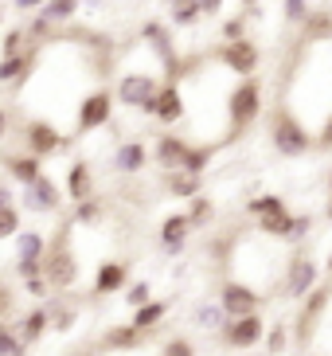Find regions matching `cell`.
<instances>
[{
	"mask_svg": "<svg viewBox=\"0 0 332 356\" xmlns=\"http://www.w3.org/2000/svg\"><path fill=\"white\" fill-rule=\"evenodd\" d=\"M184 114H188V102L180 95V83H165L160 95L153 98V106H149V118H156L160 126H176V122H184Z\"/></svg>",
	"mask_w": 332,
	"mask_h": 356,
	"instance_id": "obj_12",
	"label": "cell"
},
{
	"mask_svg": "<svg viewBox=\"0 0 332 356\" xmlns=\"http://www.w3.org/2000/svg\"><path fill=\"white\" fill-rule=\"evenodd\" d=\"M8 134V114H4V110H0V137Z\"/></svg>",
	"mask_w": 332,
	"mask_h": 356,
	"instance_id": "obj_52",
	"label": "cell"
},
{
	"mask_svg": "<svg viewBox=\"0 0 332 356\" xmlns=\"http://www.w3.org/2000/svg\"><path fill=\"white\" fill-rule=\"evenodd\" d=\"M47 290H51V286H47V278H31V282H28V293H35V298H43Z\"/></svg>",
	"mask_w": 332,
	"mask_h": 356,
	"instance_id": "obj_46",
	"label": "cell"
},
{
	"mask_svg": "<svg viewBox=\"0 0 332 356\" xmlns=\"http://www.w3.org/2000/svg\"><path fill=\"white\" fill-rule=\"evenodd\" d=\"M281 16H285L290 28H305V20L313 16V8H309V0H281Z\"/></svg>",
	"mask_w": 332,
	"mask_h": 356,
	"instance_id": "obj_36",
	"label": "cell"
},
{
	"mask_svg": "<svg viewBox=\"0 0 332 356\" xmlns=\"http://www.w3.org/2000/svg\"><path fill=\"white\" fill-rule=\"evenodd\" d=\"M262 114H266V83L258 74L254 79H239L227 95V141L250 134Z\"/></svg>",
	"mask_w": 332,
	"mask_h": 356,
	"instance_id": "obj_1",
	"label": "cell"
},
{
	"mask_svg": "<svg viewBox=\"0 0 332 356\" xmlns=\"http://www.w3.org/2000/svg\"><path fill=\"white\" fill-rule=\"evenodd\" d=\"M0 356H24V341L4 321H0Z\"/></svg>",
	"mask_w": 332,
	"mask_h": 356,
	"instance_id": "obj_38",
	"label": "cell"
},
{
	"mask_svg": "<svg viewBox=\"0 0 332 356\" xmlns=\"http://www.w3.org/2000/svg\"><path fill=\"white\" fill-rule=\"evenodd\" d=\"M160 356H196V345H192L188 337H168Z\"/></svg>",
	"mask_w": 332,
	"mask_h": 356,
	"instance_id": "obj_44",
	"label": "cell"
},
{
	"mask_svg": "<svg viewBox=\"0 0 332 356\" xmlns=\"http://www.w3.org/2000/svg\"><path fill=\"white\" fill-rule=\"evenodd\" d=\"M313 153H332V114L324 118L317 134H313Z\"/></svg>",
	"mask_w": 332,
	"mask_h": 356,
	"instance_id": "obj_42",
	"label": "cell"
},
{
	"mask_svg": "<svg viewBox=\"0 0 332 356\" xmlns=\"http://www.w3.org/2000/svg\"><path fill=\"white\" fill-rule=\"evenodd\" d=\"M0 314H8V290H0Z\"/></svg>",
	"mask_w": 332,
	"mask_h": 356,
	"instance_id": "obj_51",
	"label": "cell"
},
{
	"mask_svg": "<svg viewBox=\"0 0 332 356\" xmlns=\"http://www.w3.org/2000/svg\"><path fill=\"white\" fill-rule=\"evenodd\" d=\"M219 305H223V314H227V321H235V317H250V314H262V290H254L250 282H242V278H227V282L219 286Z\"/></svg>",
	"mask_w": 332,
	"mask_h": 356,
	"instance_id": "obj_6",
	"label": "cell"
},
{
	"mask_svg": "<svg viewBox=\"0 0 332 356\" xmlns=\"http://www.w3.org/2000/svg\"><path fill=\"white\" fill-rule=\"evenodd\" d=\"M270 145L278 149L285 161H297V157H305V153H313V134L290 102H278L270 110Z\"/></svg>",
	"mask_w": 332,
	"mask_h": 356,
	"instance_id": "obj_2",
	"label": "cell"
},
{
	"mask_svg": "<svg viewBox=\"0 0 332 356\" xmlns=\"http://www.w3.org/2000/svg\"><path fill=\"white\" fill-rule=\"evenodd\" d=\"M332 309V282H321L317 290L297 305V317H293V333H297V345H309L317 325L324 321V314Z\"/></svg>",
	"mask_w": 332,
	"mask_h": 356,
	"instance_id": "obj_5",
	"label": "cell"
},
{
	"mask_svg": "<svg viewBox=\"0 0 332 356\" xmlns=\"http://www.w3.org/2000/svg\"><path fill=\"white\" fill-rule=\"evenodd\" d=\"M219 67H227L231 74H239V79H254L262 67V47L254 40H239V43H223L215 51Z\"/></svg>",
	"mask_w": 332,
	"mask_h": 356,
	"instance_id": "obj_9",
	"label": "cell"
},
{
	"mask_svg": "<svg viewBox=\"0 0 332 356\" xmlns=\"http://www.w3.org/2000/svg\"><path fill=\"white\" fill-rule=\"evenodd\" d=\"M324 220H332V200H329V208H324Z\"/></svg>",
	"mask_w": 332,
	"mask_h": 356,
	"instance_id": "obj_56",
	"label": "cell"
},
{
	"mask_svg": "<svg viewBox=\"0 0 332 356\" xmlns=\"http://www.w3.org/2000/svg\"><path fill=\"white\" fill-rule=\"evenodd\" d=\"M196 325L223 333V325H227V314H223V305H219V302H204V305L196 309Z\"/></svg>",
	"mask_w": 332,
	"mask_h": 356,
	"instance_id": "obj_33",
	"label": "cell"
},
{
	"mask_svg": "<svg viewBox=\"0 0 332 356\" xmlns=\"http://www.w3.org/2000/svg\"><path fill=\"white\" fill-rule=\"evenodd\" d=\"M278 208H285V200H281L278 192H262V196H250V200H247V216H250L254 223H258L262 216L278 211Z\"/></svg>",
	"mask_w": 332,
	"mask_h": 356,
	"instance_id": "obj_30",
	"label": "cell"
},
{
	"mask_svg": "<svg viewBox=\"0 0 332 356\" xmlns=\"http://www.w3.org/2000/svg\"><path fill=\"white\" fill-rule=\"evenodd\" d=\"M12 4H16V8H20V12H31V8H43L47 0H12Z\"/></svg>",
	"mask_w": 332,
	"mask_h": 356,
	"instance_id": "obj_48",
	"label": "cell"
},
{
	"mask_svg": "<svg viewBox=\"0 0 332 356\" xmlns=\"http://www.w3.org/2000/svg\"><path fill=\"white\" fill-rule=\"evenodd\" d=\"M145 165H149L145 141H125V145H117V153H114V168H117V172L137 177V172H145Z\"/></svg>",
	"mask_w": 332,
	"mask_h": 356,
	"instance_id": "obj_20",
	"label": "cell"
},
{
	"mask_svg": "<svg viewBox=\"0 0 332 356\" xmlns=\"http://www.w3.org/2000/svg\"><path fill=\"white\" fill-rule=\"evenodd\" d=\"M199 16H204V4L199 0H188V4L172 8V24L176 28H192V24H199Z\"/></svg>",
	"mask_w": 332,
	"mask_h": 356,
	"instance_id": "obj_37",
	"label": "cell"
},
{
	"mask_svg": "<svg viewBox=\"0 0 332 356\" xmlns=\"http://www.w3.org/2000/svg\"><path fill=\"white\" fill-rule=\"evenodd\" d=\"M90 192H94V168L86 161H74L71 172H67V196L74 204H83V200H90Z\"/></svg>",
	"mask_w": 332,
	"mask_h": 356,
	"instance_id": "obj_21",
	"label": "cell"
},
{
	"mask_svg": "<svg viewBox=\"0 0 332 356\" xmlns=\"http://www.w3.org/2000/svg\"><path fill=\"white\" fill-rule=\"evenodd\" d=\"M239 4H242V8H258L262 0H239Z\"/></svg>",
	"mask_w": 332,
	"mask_h": 356,
	"instance_id": "obj_53",
	"label": "cell"
},
{
	"mask_svg": "<svg viewBox=\"0 0 332 356\" xmlns=\"http://www.w3.org/2000/svg\"><path fill=\"white\" fill-rule=\"evenodd\" d=\"M129 286V266L117 259H106L102 266H98V274H94V293L98 298H106V293H117Z\"/></svg>",
	"mask_w": 332,
	"mask_h": 356,
	"instance_id": "obj_18",
	"label": "cell"
},
{
	"mask_svg": "<svg viewBox=\"0 0 332 356\" xmlns=\"http://www.w3.org/2000/svg\"><path fill=\"white\" fill-rule=\"evenodd\" d=\"M71 321H74V314H71V309H63V314H55V329H71Z\"/></svg>",
	"mask_w": 332,
	"mask_h": 356,
	"instance_id": "obj_47",
	"label": "cell"
},
{
	"mask_svg": "<svg viewBox=\"0 0 332 356\" xmlns=\"http://www.w3.org/2000/svg\"><path fill=\"white\" fill-rule=\"evenodd\" d=\"M63 239H67V235H59V243L43 254V278H47L51 290H67V286H74V278H78V259H74V251Z\"/></svg>",
	"mask_w": 332,
	"mask_h": 356,
	"instance_id": "obj_8",
	"label": "cell"
},
{
	"mask_svg": "<svg viewBox=\"0 0 332 356\" xmlns=\"http://www.w3.org/2000/svg\"><path fill=\"white\" fill-rule=\"evenodd\" d=\"M47 321H51V314H47V309H31V314H24V321H20V337H24V345L40 341V337L47 333Z\"/></svg>",
	"mask_w": 332,
	"mask_h": 356,
	"instance_id": "obj_29",
	"label": "cell"
},
{
	"mask_svg": "<svg viewBox=\"0 0 332 356\" xmlns=\"http://www.w3.org/2000/svg\"><path fill=\"white\" fill-rule=\"evenodd\" d=\"M293 325H285V321H274L270 329H266V341H262V348H266V356H281L285 348L293 345Z\"/></svg>",
	"mask_w": 332,
	"mask_h": 356,
	"instance_id": "obj_28",
	"label": "cell"
},
{
	"mask_svg": "<svg viewBox=\"0 0 332 356\" xmlns=\"http://www.w3.org/2000/svg\"><path fill=\"white\" fill-rule=\"evenodd\" d=\"M160 74L153 71H125L122 79H117V102L129 106V110H145L153 106V98L160 95Z\"/></svg>",
	"mask_w": 332,
	"mask_h": 356,
	"instance_id": "obj_4",
	"label": "cell"
},
{
	"mask_svg": "<svg viewBox=\"0 0 332 356\" xmlns=\"http://www.w3.org/2000/svg\"><path fill=\"white\" fill-rule=\"evenodd\" d=\"M98 220H102V204H98V200L74 204V223H98Z\"/></svg>",
	"mask_w": 332,
	"mask_h": 356,
	"instance_id": "obj_41",
	"label": "cell"
},
{
	"mask_svg": "<svg viewBox=\"0 0 332 356\" xmlns=\"http://www.w3.org/2000/svg\"><path fill=\"white\" fill-rule=\"evenodd\" d=\"M321 266H317V259L309 254V247H297V251L285 259V266H281V282H278V298H285V302H305L317 286L324 282L321 278Z\"/></svg>",
	"mask_w": 332,
	"mask_h": 356,
	"instance_id": "obj_3",
	"label": "cell"
},
{
	"mask_svg": "<svg viewBox=\"0 0 332 356\" xmlns=\"http://www.w3.org/2000/svg\"><path fill=\"white\" fill-rule=\"evenodd\" d=\"M8 172L16 180H20L24 188H31L35 180L43 177V168H40V157H31V153H24V157H8Z\"/></svg>",
	"mask_w": 332,
	"mask_h": 356,
	"instance_id": "obj_26",
	"label": "cell"
},
{
	"mask_svg": "<svg viewBox=\"0 0 332 356\" xmlns=\"http://www.w3.org/2000/svg\"><path fill=\"white\" fill-rule=\"evenodd\" d=\"M329 282H332V278H329Z\"/></svg>",
	"mask_w": 332,
	"mask_h": 356,
	"instance_id": "obj_59",
	"label": "cell"
},
{
	"mask_svg": "<svg viewBox=\"0 0 332 356\" xmlns=\"http://www.w3.org/2000/svg\"><path fill=\"white\" fill-rule=\"evenodd\" d=\"M180 4H188V0H168V8H180Z\"/></svg>",
	"mask_w": 332,
	"mask_h": 356,
	"instance_id": "obj_55",
	"label": "cell"
},
{
	"mask_svg": "<svg viewBox=\"0 0 332 356\" xmlns=\"http://www.w3.org/2000/svg\"><path fill=\"white\" fill-rule=\"evenodd\" d=\"M266 329H270V325L262 321V314L235 317V321L223 325L219 341H223V348H231V353H250V348H258L262 341H266Z\"/></svg>",
	"mask_w": 332,
	"mask_h": 356,
	"instance_id": "obj_7",
	"label": "cell"
},
{
	"mask_svg": "<svg viewBox=\"0 0 332 356\" xmlns=\"http://www.w3.org/2000/svg\"><path fill=\"white\" fill-rule=\"evenodd\" d=\"M59 204H63V196H59V188H55V180L43 172L31 188H24V208H31V211H59Z\"/></svg>",
	"mask_w": 332,
	"mask_h": 356,
	"instance_id": "obj_17",
	"label": "cell"
},
{
	"mask_svg": "<svg viewBox=\"0 0 332 356\" xmlns=\"http://www.w3.org/2000/svg\"><path fill=\"white\" fill-rule=\"evenodd\" d=\"M141 40L153 43V55L160 59V67H165V83H176V74L184 71V67H180V59H176V47H172L168 28L165 24H156V20H149L145 28H141Z\"/></svg>",
	"mask_w": 332,
	"mask_h": 356,
	"instance_id": "obj_10",
	"label": "cell"
},
{
	"mask_svg": "<svg viewBox=\"0 0 332 356\" xmlns=\"http://www.w3.org/2000/svg\"><path fill=\"white\" fill-rule=\"evenodd\" d=\"M329 196H332V168H329Z\"/></svg>",
	"mask_w": 332,
	"mask_h": 356,
	"instance_id": "obj_57",
	"label": "cell"
},
{
	"mask_svg": "<svg viewBox=\"0 0 332 356\" xmlns=\"http://www.w3.org/2000/svg\"><path fill=\"white\" fill-rule=\"evenodd\" d=\"M324 274L332 278V251H329V259H324Z\"/></svg>",
	"mask_w": 332,
	"mask_h": 356,
	"instance_id": "obj_54",
	"label": "cell"
},
{
	"mask_svg": "<svg viewBox=\"0 0 332 356\" xmlns=\"http://www.w3.org/2000/svg\"><path fill=\"white\" fill-rule=\"evenodd\" d=\"M313 231V216L305 211V216H297V231H293V243H305V235Z\"/></svg>",
	"mask_w": 332,
	"mask_h": 356,
	"instance_id": "obj_45",
	"label": "cell"
},
{
	"mask_svg": "<svg viewBox=\"0 0 332 356\" xmlns=\"http://www.w3.org/2000/svg\"><path fill=\"white\" fill-rule=\"evenodd\" d=\"M110 114H114V95H110V90H94V95H86V98H83V106H78L74 129H78V134L102 129L106 122H110Z\"/></svg>",
	"mask_w": 332,
	"mask_h": 356,
	"instance_id": "obj_11",
	"label": "cell"
},
{
	"mask_svg": "<svg viewBox=\"0 0 332 356\" xmlns=\"http://www.w3.org/2000/svg\"><path fill=\"white\" fill-rule=\"evenodd\" d=\"M149 302H153V286L149 282H133L125 290V305H129V309H141V305H149Z\"/></svg>",
	"mask_w": 332,
	"mask_h": 356,
	"instance_id": "obj_39",
	"label": "cell"
},
{
	"mask_svg": "<svg viewBox=\"0 0 332 356\" xmlns=\"http://www.w3.org/2000/svg\"><path fill=\"white\" fill-rule=\"evenodd\" d=\"M20 235V211L16 208H0V239Z\"/></svg>",
	"mask_w": 332,
	"mask_h": 356,
	"instance_id": "obj_43",
	"label": "cell"
},
{
	"mask_svg": "<svg viewBox=\"0 0 332 356\" xmlns=\"http://www.w3.org/2000/svg\"><path fill=\"white\" fill-rule=\"evenodd\" d=\"M165 188H168V196L188 200V204H192V200L199 196V188H204V177H192V172H168Z\"/></svg>",
	"mask_w": 332,
	"mask_h": 356,
	"instance_id": "obj_24",
	"label": "cell"
},
{
	"mask_svg": "<svg viewBox=\"0 0 332 356\" xmlns=\"http://www.w3.org/2000/svg\"><path fill=\"white\" fill-rule=\"evenodd\" d=\"M0 16H4V12H0Z\"/></svg>",
	"mask_w": 332,
	"mask_h": 356,
	"instance_id": "obj_58",
	"label": "cell"
},
{
	"mask_svg": "<svg viewBox=\"0 0 332 356\" xmlns=\"http://www.w3.org/2000/svg\"><path fill=\"white\" fill-rule=\"evenodd\" d=\"M258 231H262V239L293 243V231H297V216H293V208L285 204V208L270 211V216H262V220H258Z\"/></svg>",
	"mask_w": 332,
	"mask_h": 356,
	"instance_id": "obj_15",
	"label": "cell"
},
{
	"mask_svg": "<svg viewBox=\"0 0 332 356\" xmlns=\"http://www.w3.org/2000/svg\"><path fill=\"white\" fill-rule=\"evenodd\" d=\"M247 28H250V12H239V16H231V20H223L219 35H223V43H239V40H250V35H247Z\"/></svg>",
	"mask_w": 332,
	"mask_h": 356,
	"instance_id": "obj_34",
	"label": "cell"
},
{
	"mask_svg": "<svg viewBox=\"0 0 332 356\" xmlns=\"http://www.w3.org/2000/svg\"><path fill=\"white\" fill-rule=\"evenodd\" d=\"M168 309H172L168 302H149V305H141V309H133L129 325H133V329H141V333H153L156 325L168 317Z\"/></svg>",
	"mask_w": 332,
	"mask_h": 356,
	"instance_id": "obj_25",
	"label": "cell"
},
{
	"mask_svg": "<svg viewBox=\"0 0 332 356\" xmlns=\"http://www.w3.org/2000/svg\"><path fill=\"white\" fill-rule=\"evenodd\" d=\"M188 149H192V141H184V137H176V134H160L156 137V145H153V157H156V165L165 168V172H180Z\"/></svg>",
	"mask_w": 332,
	"mask_h": 356,
	"instance_id": "obj_13",
	"label": "cell"
},
{
	"mask_svg": "<svg viewBox=\"0 0 332 356\" xmlns=\"http://www.w3.org/2000/svg\"><path fill=\"white\" fill-rule=\"evenodd\" d=\"M192 220H188V211H176V216H168L160 223V251L165 254H180L188 247V235H192Z\"/></svg>",
	"mask_w": 332,
	"mask_h": 356,
	"instance_id": "obj_14",
	"label": "cell"
},
{
	"mask_svg": "<svg viewBox=\"0 0 332 356\" xmlns=\"http://www.w3.org/2000/svg\"><path fill=\"white\" fill-rule=\"evenodd\" d=\"M301 43H332V12L329 8H313V16L301 28Z\"/></svg>",
	"mask_w": 332,
	"mask_h": 356,
	"instance_id": "obj_22",
	"label": "cell"
},
{
	"mask_svg": "<svg viewBox=\"0 0 332 356\" xmlns=\"http://www.w3.org/2000/svg\"><path fill=\"white\" fill-rule=\"evenodd\" d=\"M63 145H67V137H63L51 122H31V126H28V153H31V157L59 153Z\"/></svg>",
	"mask_w": 332,
	"mask_h": 356,
	"instance_id": "obj_16",
	"label": "cell"
},
{
	"mask_svg": "<svg viewBox=\"0 0 332 356\" xmlns=\"http://www.w3.org/2000/svg\"><path fill=\"white\" fill-rule=\"evenodd\" d=\"M188 220H192V227H208V223L215 220V204H211L208 196H196L188 204Z\"/></svg>",
	"mask_w": 332,
	"mask_h": 356,
	"instance_id": "obj_35",
	"label": "cell"
},
{
	"mask_svg": "<svg viewBox=\"0 0 332 356\" xmlns=\"http://www.w3.org/2000/svg\"><path fill=\"white\" fill-rule=\"evenodd\" d=\"M28 71H31V51L12 55V59H0V83H20Z\"/></svg>",
	"mask_w": 332,
	"mask_h": 356,
	"instance_id": "obj_31",
	"label": "cell"
},
{
	"mask_svg": "<svg viewBox=\"0 0 332 356\" xmlns=\"http://www.w3.org/2000/svg\"><path fill=\"white\" fill-rule=\"evenodd\" d=\"M24 40H28V32H24V28H12V32L4 35V43H0V55H4V59L24 55Z\"/></svg>",
	"mask_w": 332,
	"mask_h": 356,
	"instance_id": "obj_40",
	"label": "cell"
},
{
	"mask_svg": "<svg viewBox=\"0 0 332 356\" xmlns=\"http://www.w3.org/2000/svg\"><path fill=\"white\" fill-rule=\"evenodd\" d=\"M47 247H43V235L40 231H20L16 239V262H43Z\"/></svg>",
	"mask_w": 332,
	"mask_h": 356,
	"instance_id": "obj_27",
	"label": "cell"
},
{
	"mask_svg": "<svg viewBox=\"0 0 332 356\" xmlns=\"http://www.w3.org/2000/svg\"><path fill=\"white\" fill-rule=\"evenodd\" d=\"M199 4H204V16H215L223 8V0H199Z\"/></svg>",
	"mask_w": 332,
	"mask_h": 356,
	"instance_id": "obj_49",
	"label": "cell"
},
{
	"mask_svg": "<svg viewBox=\"0 0 332 356\" xmlns=\"http://www.w3.org/2000/svg\"><path fill=\"white\" fill-rule=\"evenodd\" d=\"M145 337L149 333H141V329H133V325H114V329H106L102 345L106 348H117V353H129V348H141Z\"/></svg>",
	"mask_w": 332,
	"mask_h": 356,
	"instance_id": "obj_23",
	"label": "cell"
},
{
	"mask_svg": "<svg viewBox=\"0 0 332 356\" xmlns=\"http://www.w3.org/2000/svg\"><path fill=\"white\" fill-rule=\"evenodd\" d=\"M74 12H78V0H47L40 8V16H35V24H31V35H47L55 24L71 20Z\"/></svg>",
	"mask_w": 332,
	"mask_h": 356,
	"instance_id": "obj_19",
	"label": "cell"
},
{
	"mask_svg": "<svg viewBox=\"0 0 332 356\" xmlns=\"http://www.w3.org/2000/svg\"><path fill=\"white\" fill-rule=\"evenodd\" d=\"M0 208H12V192L8 188H0Z\"/></svg>",
	"mask_w": 332,
	"mask_h": 356,
	"instance_id": "obj_50",
	"label": "cell"
},
{
	"mask_svg": "<svg viewBox=\"0 0 332 356\" xmlns=\"http://www.w3.org/2000/svg\"><path fill=\"white\" fill-rule=\"evenodd\" d=\"M211 157H215V149L211 145H192L184 157V168L180 172H192V177H204V168L211 165Z\"/></svg>",
	"mask_w": 332,
	"mask_h": 356,
	"instance_id": "obj_32",
	"label": "cell"
}]
</instances>
